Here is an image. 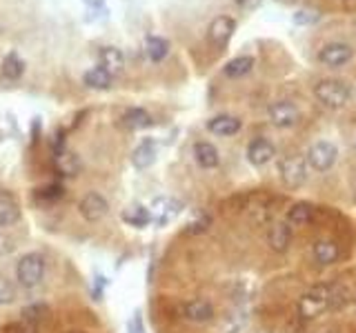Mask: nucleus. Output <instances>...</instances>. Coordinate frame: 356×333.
<instances>
[{"label": "nucleus", "instance_id": "1", "mask_svg": "<svg viewBox=\"0 0 356 333\" xmlns=\"http://www.w3.org/2000/svg\"><path fill=\"white\" fill-rule=\"evenodd\" d=\"M336 289L330 285H316L314 289H310L299 302V311L303 318H319L323 311H328L332 307H336Z\"/></svg>", "mask_w": 356, "mask_h": 333}, {"label": "nucleus", "instance_id": "2", "mask_svg": "<svg viewBox=\"0 0 356 333\" xmlns=\"http://www.w3.org/2000/svg\"><path fill=\"white\" fill-rule=\"evenodd\" d=\"M314 96L321 100L325 107L330 109H341L350 103V87L343 83V80H336V78H328V80H321L319 85L314 87Z\"/></svg>", "mask_w": 356, "mask_h": 333}, {"label": "nucleus", "instance_id": "3", "mask_svg": "<svg viewBox=\"0 0 356 333\" xmlns=\"http://www.w3.org/2000/svg\"><path fill=\"white\" fill-rule=\"evenodd\" d=\"M16 278L23 287L34 289L45 278V260L41 254H25L16 265Z\"/></svg>", "mask_w": 356, "mask_h": 333}, {"label": "nucleus", "instance_id": "4", "mask_svg": "<svg viewBox=\"0 0 356 333\" xmlns=\"http://www.w3.org/2000/svg\"><path fill=\"white\" fill-rule=\"evenodd\" d=\"M279 174H281V180L288 187H292V189L301 187L305 180H308V165H305V158H301V156L281 158Z\"/></svg>", "mask_w": 356, "mask_h": 333}, {"label": "nucleus", "instance_id": "5", "mask_svg": "<svg viewBox=\"0 0 356 333\" xmlns=\"http://www.w3.org/2000/svg\"><path fill=\"white\" fill-rule=\"evenodd\" d=\"M336 156H339V151L332 143H316L308 149V165L314 169V171H328L334 167L336 163Z\"/></svg>", "mask_w": 356, "mask_h": 333}, {"label": "nucleus", "instance_id": "6", "mask_svg": "<svg viewBox=\"0 0 356 333\" xmlns=\"http://www.w3.org/2000/svg\"><path fill=\"white\" fill-rule=\"evenodd\" d=\"M183 211V205L178 203L176 198H170V196H161L156 198L152 207H150V214H152V220L156 222L158 227H165L170 225V222L181 214Z\"/></svg>", "mask_w": 356, "mask_h": 333}, {"label": "nucleus", "instance_id": "7", "mask_svg": "<svg viewBox=\"0 0 356 333\" xmlns=\"http://www.w3.org/2000/svg\"><path fill=\"white\" fill-rule=\"evenodd\" d=\"M234 32H236V20L230 16H219L212 20L210 29H207V38H210V43L216 49H223L227 43H230Z\"/></svg>", "mask_w": 356, "mask_h": 333}, {"label": "nucleus", "instance_id": "8", "mask_svg": "<svg viewBox=\"0 0 356 333\" xmlns=\"http://www.w3.org/2000/svg\"><path fill=\"white\" fill-rule=\"evenodd\" d=\"M78 211H81V216L87 222H98L101 218L107 216L110 205H107V200L101 194H96V191H89V194L81 200V205H78Z\"/></svg>", "mask_w": 356, "mask_h": 333}, {"label": "nucleus", "instance_id": "9", "mask_svg": "<svg viewBox=\"0 0 356 333\" xmlns=\"http://www.w3.org/2000/svg\"><path fill=\"white\" fill-rule=\"evenodd\" d=\"M352 56H354L352 47L345 43H330L319 52V60L325 67H343L350 63Z\"/></svg>", "mask_w": 356, "mask_h": 333}, {"label": "nucleus", "instance_id": "10", "mask_svg": "<svg viewBox=\"0 0 356 333\" xmlns=\"http://www.w3.org/2000/svg\"><path fill=\"white\" fill-rule=\"evenodd\" d=\"M270 120L281 129L294 127L299 123V109H296V105H292L290 100H279V103L270 105Z\"/></svg>", "mask_w": 356, "mask_h": 333}, {"label": "nucleus", "instance_id": "11", "mask_svg": "<svg viewBox=\"0 0 356 333\" xmlns=\"http://www.w3.org/2000/svg\"><path fill=\"white\" fill-rule=\"evenodd\" d=\"M21 220V205L12 191L0 189V227H12Z\"/></svg>", "mask_w": 356, "mask_h": 333}, {"label": "nucleus", "instance_id": "12", "mask_svg": "<svg viewBox=\"0 0 356 333\" xmlns=\"http://www.w3.org/2000/svg\"><path fill=\"white\" fill-rule=\"evenodd\" d=\"M276 156V149L267 138H254L250 145H247V160L254 167H263Z\"/></svg>", "mask_w": 356, "mask_h": 333}, {"label": "nucleus", "instance_id": "13", "mask_svg": "<svg viewBox=\"0 0 356 333\" xmlns=\"http://www.w3.org/2000/svg\"><path fill=\"white\" fill-rule=\"evenodd\" d=\"M267 242H270V247L274 251H285L290 247L292 242V227L290 222H274V225L270 227V231H267Z\"/></svg>", "mask_w": 356, "mask_h": 333}, {"label": "nucleus", "instance_id": "14", "mask_svg": "<svg viewBox=\"0 0 356 333\" xmlns=\"http://www.w3.org/2000/svg\"><path fill=\"white\" fill-rule=\"evenodd\" d=\"M98 60H101V67L107 69L112 76H121L125 72V56H123L121 49L103 47L101 54H98Z\"/></svg>", "mask_w": 356, "mask_h": 333}, {"label": "nucleus", "instance_id": "15", "mask_svg": "<svg viewBox=\"0 0 356 333\" xmlns=\"http://www.w3.org/2000/svg\"><path fill=\"white\" fill-rule=\"evenodd\" d=\"M183 314L187 320H192V322H210L214 318V307H212V302H207L203 298H196V300H190L183 307Z\"/></svg>", "mask_w": 356, "mask_h": 333}, {"label": "nucleus", "instance_id": "16", "mask_svg": "<svg viewBox=\"0 0 356 333\" xmlns=\"http://www.w3.org/2000/svg\"><path fill=\"white\" fill-rule=\"evenodd\" d=\"M156 154H158L156 143H154L152 138H147V140H143V143L132 151V165H134L136 169H147V167H152L154 160H156Z\"/></svg>", "mask_w": 356, "mask_h": 333}, {"label": "nucleus", "instance_id": "17", "mask_svg": "<svg viewBox=\"0 0 356 333\" xmlns=\"http://www.w3.org/2000/svg\"><path fill=\"white\" fill-rule=\"evenodd\" d=\"M312 254H314V260L319 262V265H334L341 256V249L332 240H319L312 247Z\"/></svg>", "mask_w": 356, "mask_h": 333}, {"label": "nucleus", "instance_id": "18", "mask_svg": "<svg viewBox=\"0 0 356 333\" xmlns=\"http://www.w3.org/2000/svg\"><path fill=\"white\" fill-rule=\"evenodd\" d=\"M83 83L89 89H96V92H105V89L112 87L114 76L107 72V69H103V67H94V69H89V72H85Z\"/></svg>", "mask_w": 356, "mask_h": 333}, {"label": "nucleus", "instance_id": "19", "mask_svg": "<svg viewBox=\"0 0 356 333\" xmlns=\"http://www.w3.org/2000/svg\"><path fill=\"white\" fill-rule=\"evenodd\" d=\"M194 158L203 169H214L221 163L219 149H216L212 143H196L194 145Z\"/></svg>", "mask_w": 356, "mask_h": 333}, {"label": "nucleus", "instance_id": "20", "mask_svg": "<svg viewBox=\"0 0 356 333\" xmlns=\"http://www.w3.org/2000/svg\"><path fill=\"white\" fill-rule=\"evenodd\" d=\"M207 129L216 136H234L241 131V120L234 116H216L207 123Z\"/></svg>", "mask_w": 356, "mask_h": 333}, {"label": "nucleus", "instance_id": "21", "mask_svg": "<svg viewBox=\"0 0 356 333\" xmlns=\"http://www.w3.org/2000/svg\"><path fill=\"white\" fill-rule=\"evenodd\" d=\"M145 54L152 63H161L170 54V43L161 36H147L145 38Z\"/></svg>", "mask_w": 356, "mask_h": 333}, {"label": "nucleus", "instance_id": "22", "mask_svg": "<svg viewBox=\"0 0 356 333\" xmlns=\"http://www.w3.org/2000/svg\"><path fill=\"white\" fill-rule=\"evenodd\" d=\"M152 116L147 114L145 109H141V107H132V109H127L125 114H123V125L127 127V129H132V131H136V129H147V127H152Z\"/></svg>", "mask_w": 356, "mask_h": 333}, {"label": "nucleus", "instance_id": "23", "mask_svg": "<svg viewBox=\"0 0 356 333\" xmlns=\"http://www.w3.org/2000/svg\"><path fill=\"white\" fill-rule=\"evenodd\" d=\"M252 67H254V58L252 56H236L223 67V74L227 78H243V76H247L252 72Z\"/></svg>", "mask_w": 356, "mask_h": 333}, {"label": "nucleus", "instance_id": "24", "mask_svg": "<svg viewBox=\"0 0 356 333\" xmlns=\"http://www.w3.org/2000/svg\"><path fill=\"white\" fill-rule=\"evenodd\" d=\"M123 222H127L130 227H136V229H143L147 227L152 222V214H150V209L147 207H141V205H134L130 209H125L123 211Z\"/></svg>", "mask_w": 356, "mask_h": 333}, {"label": "nucleus", "instance_id": "25", "mask_svg": "<svg viewBox=\"0 0 356 333\" xmlns=\"http://www.w3.org/2000/svg\"><path fill=\"white\" fill-rule=\"evenodd\" d=\"M25 74V60L18 58L16 52L7 54L5 60H3V76L9 78V80H18Z\"/></svg>", "mask_w": 356, "mask_h": 333}, {"label": "nucleus", "instance_id": "26", "mask_svg": "<svg viewBox=\"0 0 356 333\" xmlns=\"http://www.w3.org/2000/svg\"><path fill=\"white\" fill-rule=\"evenodd\" d=\"M312 216H314L312 205H308V203H296V205L290 209L288 222H290V225L301 227V225H308V222L312 220Z\"/></svg>", "mask_w": 356, "mask_h": 333}, {"label": "nucleus", "instance_id": "27", "mask_svg": "<svg viewBox=\"0 0 356 333\" xmlns=\"http://www.w3.org/2000/svg\"><path fill=\"white\" fill-rule=\"evenodd\" d=\"M38 200H47V203H56L65 196V189L61 185H47L43 189H38Z\"/></svg>", "mask_w": 356, "mask_h": 333}, {"label": "nucleus", "instance_id": "28", "mask_svg": "<svg viewBox=\"0 0 356 333\" xmlns=\"http://www.w3.org/2000/svg\"><path fill=\"white\" fill-rule=\"evenodd\" d=\"M16 300V289L5 276H0V305H12Z\"/></svg>", "mask_w": 356, "mask_h": 333}, {"label": "nucleus", "instance_id": "29", "mask_svg": "<svg viewBox=\"0 0 356 333\" xmlns=\"http://www.w3.org/2000/svg\"><path fill=\"white\" fill-rule=\"evenodd\" d=\"M319 18H321L319 12H312V9H301V12L294 14V23H296V25H312V23H316Z\"/></svg>", "mask_w": 356, "mask_h": 333}, {"label": "nucleus", "instance_id": "30", "mask_svg": "<svg viewBox=\"0 0 356 333\" xmlns=\"http://www.w3.org/2000/svg\"><path fill=\"white\" fill-rule=\"evenodd\" d=\"M234 3L241 9H245V12H254V9L261 5V0H234Z\"/></svg>", "mask_w": 356, "mask_h": 333}, {"label": "nucleus", "instance_id": "31", "mask_svg": "<svg viewBox=\"0 0 356 333\" xmlns=\"http://www.w3.org/2000/svg\"><path fill=\"white\" fill-rule=\"evenodd\" d=\"M9 251H12V242H9L3 234H0V256L9 254Z\"/></svg>", "mask_w": 356, "mask_h": 333}, {"label": "nucleus", "instance_id": "32", "mask_svg": "<svg viewBox=\"0 0 356 333\" xmlns=\"http://www.w3.org/2000/svg\"><path fill=\"white\" fill-rule=\"evenodd\" d=\"M130 333H143V322H141V316H136V318L130 322Z\"/></svg>", "mask_w": 356, "mask_h": 333}, {"label": "nucleus", "instance_id": "33", "mask_svg": "<svg viewBox=\"0 0 356 333\" xmlns=\"http://www.w3.org/2000/svg\"><path fill=\"white\" fill-rule=\"evenodd\" d=\"M85 3H87L89 7H94V9H96V7H103L105 0H85Z\"/></svg>", "mask_w": 356, "mask_h": 333}]
</instances>
